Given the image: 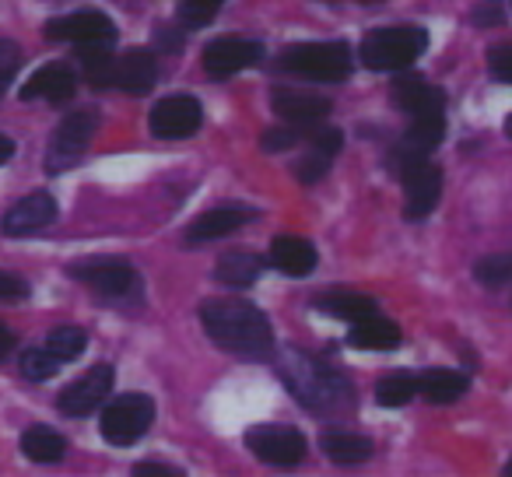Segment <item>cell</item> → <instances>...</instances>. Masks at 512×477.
<instances>
[{
	"label": "cell",
	"instance_id": "6da1fadb",
	"mask_svg": "<svg viewBox=\"0 0 512 477\" xmlns=\"http://www.w3.org/2000/svg\"><path fill=\"white\" fill-rule=\"evenodd\" d=\"M200 323L218 348L239 358H271L274 330L271 320L242 299H211L200 306Z\"/></svg>",
	"mask_w": 512,
	"mask_h": 477
},
{
	"label": "cell",
	"instance_id": "7a4b0ae2",
	"mask_svg": "<svg viewBox=\"0 0 512 477\" xmlns=\"http://www.w3.org/2000/svg\"><path fill=\"white\" fill-rule=\"evenodd\" d=\"M278 372L285 379V386L295 393L299 404H306L309 411H344L351 407V383L330 365L316 362V358L302 355V351H285L278 362Z\"/></svg>",
	"mask_w": 512,
	"mask_h": 477
},
{
	"label": "cell",
	"instance_id": "3957f363",
	"mask_svg": "<svg viewBox=\"0 0 512 477\" xmlns=\"http://www.w3.org/2000/svg\"><path fill=\"white\" fill-rule=\"evenodd\" d=\"M428 32L421 25H390L365 36L362 43V64L369 71H404L425 53Z\"/></svg>",
	"mask_w": 512,
	"mask_h": 477
},
{
	"label": "cell",
	"instance_id": "277c9868",
	"mask_svg": "<svg viewBox=\"0 0 512 477\" xmlns=\"http://www.w3.org/2000/svg\"><path fill=\"white\" fill-rule=\"evenodd\" d=\"M351 57L348 43H299V46H288L285 53L278 57V67L288 74H299V78H309V81H344L351 74Z\"/></svg>",
	"mask_w": 512,
	"mask_h": 477
},
{
	"label": "cell",
	"instance_id": "5b68a950",
	"mask_svg": "<svg viewBox=\"0 0 512 477\" xmlns=\"http://www.w3.org/2000/svg\"><path fill=\"white\" fill-rule=\"evenodd\" d=\"M393 172L400 176L404 183V193H407V204H404V214L411 221L425 218V214L435 211L439 204V193H442V172L428 162V155H411V151H393L390 158Z\"/></svg>",
	"mask_w": 512,
	"mask_h": 477
},
{
	"label": "cell",
	"instance_id": "8992f818",
	"mask_svg": "<svg viewBox=\"0 0 512 477\" xmlns=\"http://www.w3.org/2000/svg\"><path fill=\"white\" fill-rule=\"evenodd\" d=\"M151 421H155V400L148 393H120L102 411L99 432L109 446H134L148 435Z\"/></svg>",
	"mask_w": 512,
	"mask_h": 477
},
{
	"label": "cell",
	"instance_id": "52a82bcc",
	"mask_svg": "<svg viewBox=\"0 0 512 477\" xmlns=\"http://www.w3.org/2000/svg\"><path fill=\"white\" fill-rule=\"evenodd\" d=\"M95 130H99V113L95 109H74V113H67L60 120V127L53 130L50 151H46V172L60 176V172L74 169L85 158Z\"/></svg>",
	"mask_w": 512,
	"mask_h": 477
},
{
	"label": "cell",
	"instance_id": "ba28073f",
	"mask_svg": "<svg viewBox=\"0 0 512 477\" xmlns=\"http://www.w3.org/2000/svg\"><path fill=\"white\" fill-rule=\"evenodd\" d=\"M246 446L253 449L256 460L271 467H295L306 456V435L292 425H256L246 432Z\"/></svg>",
	"mask_w": 512,
	"mask_h": 477
},
{
	"label": "cell",
	"instance_id": "9c48e42d",
	"mask_svg": "<svg viewBox=\"0 0 512 477\" xmlns=\"http://www.w3.org/2000/svg\"><path fill=\"white\" fill-rule=\"evenodd\" d=\"M71 278H78L81 285H88L92 292L106 295V299H127V295L137 292V281H141L127 260H116V257L71 264Z\"/></svg>",
	"mask_w": 512,
	"mask_h": 477
},
{
	"label": "cell",
	"instance_id": "30bf717a",
	"mask_svg": "<svg viewBox=\"0 0 512 477\" xmlns=\"http://www.w3.org/2000/svg\"><path fill=\"white\" fill-rule=\"evenodd\" d=\"M113 379H116V372H113V365H109V362L92 365L85 376H78L74 383H67L64 390H60L57 407L67 414V418H85V414H92L102 400H109Z\"/></svg>",
	"mask_w": 512,
	"mask_h": 477
},
{
	"label": "cell",
	"instance_id": "8fae6325",
	"mask_svg": "<svg viewBox=\"0 0 512 477\" xmlns=\"http://www.w3.org/2000/svg\"><path fill=\"white\" fill-rule=\"evenodd\" d=\"M204 109L193 95H169L151 109V134L162 141H183V137L197 134Z\"/></svg>",
	"mask_w": 512,
	"mask_h": 477
},
{
	"label": "cell",
	"instance_id": "7c38bea8",
	"mask_svg": "<svg viewBox=\"0 0 512 477\" xmlns=\"http://www.w3.org/2000/svg\"><path fill=\"white\" fill-rule=\"evenodd\" d=\"M264 60V46L256 39H242V36H221L214 43H207L204 50V71L211 78H232V74L256 67Z\"/></svg>",
	"mask_w": 512,
	"mask_h": 477
},
{
	"label": "cell",
	"instance_id": "4fadbf2b",
	"mask_svg": "<svg viewBox=\"0 0 512 477\" xmlns=\"http://www.w3.org/2000/svg\"><path fill=\"white\" fill-rule=\"evenodd\" d=\"M46 36L57 39V43H74V46H85V43H113L116 39V25L109 15L95 8L85 11H74V15L64 18H53L46 25Z\"/></svg>",
	"mask_w": 512,
	"mask_h": 477
},
{
	"label": "cell",
	"instance_id": "5bb4252c",
	"mask_svg": "<svg viewBox=\"0 0 512 477\" xmlns=\"http://www.w3.org/2000/svg\"><path fill=\"white\" fill-rule=\"evenodd\" d=\"M53 218H57V200H53V193L36 190L25 200H18V204L4 214L0 228H4L8 239H25V235H36V232H43L46 225H53Z\"/></svg>",
	"mask_w": 512,
	"mask_h": 477
},
{
	"label": "cell",
	"instance_id": "9a60e30c",
	"mask_svg": "<svg viewBox=\"0 0 512 477\" xmlns=\"http://www.w3.org/2000/svg\"><path fill=\"white\" fill-rule=\"evenodd\" d=\"M271 106L281 120L295 123V127H320L330 116V99L316 92H299V88H274Z\"/></svg>",
	"mask_w": 512,
	"mask_h": 477
},
{
	"label": "cell",
	"instance_id": "2e32d148",
	"mask_svg": "<svg viewBox=\"0 0 512 477\" xmlns=\"http://www.w3.org/2000/svg\"><path fill=\"white\" fill-rule=\"evenodd\" d=\"M74 92H78V74L67 64H46L22 85V102L43 99L53 102V106H64V102L74 99Z\"/></svg>",
	"mask_w": 512,
	"mask_h": 477
},
{
	"label": "cell",
	"instance_id": "e0dca14e",
	"mask_svg": "<svg viewBox=\"0 0 512 477\" xmlns=\"http://www.w3.org/2000/svg\"><path fill=\"white\" fill-rule=\"evenodd\" d=\"M393 102H397V109H404L407 116L446 113V92L428 85L418 74H404V78L393 85Z\"/></svg>",
	"mask_w": 512,
	"mask_h": 477
},
{
	"label": "cell",
	"instance_id": "ac0fdd59",
	"mask_svg": "<svg viewBox=\"0 0 512 477\" xmlns=\"http://www.w3.org/2000/svg\"><path fill=\"white\" fill-rule=\"evenodd\" d=\"M158 81V60L151 50H127L116 57V88L127 95H148Z\"/></svg>",
	"mask_w": 512,
	"mask_h": 477
},
{
	"label": "cell",
	"instance_id": "d6986e66",
	"mask_svg": "<svg viewBox=\"0 0 512 477\" xmlns=\"http://www.w3.org/2000/svg\"><path fill=\"white\" fill-rule=\"evenodd\" d=\"M249 218H253V211H249V207H242V204L214 207V211L200 214V218L193 221L190 232H186V239H190V243H211V239H221V235L239 232Z\"/></svg>",
	"mask_w": 512,
	"mask_h": 477
},
{
	"label": "cell",
	"instance_id": "ffe728a7",
	"mask_svg": "<svg viewBox=\"0 0 512 477\" xmlns=\"http://www.w3.org/2000/svg\"><path fill=\"white\" fill-rule=\"evenodd\" d=\"M271 264L292 278H306L316 271V246L302 235H278L271 243Z\"/></svg>",
	"mask_w": 512,
	"mask_h": 477
},
{
	"label": "cell",
	"instance_id": "44dd1931",
	"mask_svg": "<svg viewBox=\"0 0 512 477\" xmlns=\"http://www.w3.org/2000/svg\"><path fill=\"white\" fill-rule=\"evenodd\" d=\"M348 344L362 351H393V348H400V327L393 320H386V316L369 313L351 323Z\"/></svg>",
	"mask_w": 512,
	"mask_h": 477
},
{
	"label": "cell",
	"instance_id": "7402d4cb",
	"mask_svg": "<svg viewBox=\"0 0 512 477\" xmlns=\"http://www.w3.org/2000/svg\"><path fill=\"white\" fill-rule=\"evenodd\" d=\"M264 257L253 250H232L225 253V257L218 260V267H214V278L221 281V285L228 288H249L260 281V274H264Z\"/></svg>",
	"mask_w": 512,
	"mask_h": 477
},
{
	"label": "cell",
	"instance_id": "603a6c76",
	"mask_svg": "<svg viewBox=\"0 0 512 477\" xmlns=\"http://www.w3.org/2000/svg\"><path fill=\"white\" fill-rule=\"evenodd\" d=\"M467 376L453 369H428L418 376V393L428 404H456L467 393Z\"/></svg>",
	"mask_w": 512,
	"mask_h": 477
},
{
	"label": "cell",
	"instance_id": "cb8c5ba5",
	"mask_svg": "<svg viewBox=\"0 0 512 477\" xmlns=\"http://www.w3.org/2000/svg\"><path fill=\"white\" fill-rule=\"evenodd\" d=\"M320 446H323V453H327L334 463H341V467H355V463H362L372 456V442L358 432H344V428L323 432Z\"/></svg>",
	"mask_w": 512,
	"mask_h": 477
},
{
	"label": "cell",
	"instance_id": "d4e9b609",
	"mask_svg": "<svg viewBox=\"0 0 512 477\" xmlns=\"http://www.w3.org/2000/svg\"><path fill=\"white\" fill-rule=\"evenodd\" d=\"M446 137V116L442 113H425V116H411V127H407L400 151H411V155H428L435 151Z\"/></svg>",
	"mask_w": 512,
	"mask_h": 477
},
{
	"label": "cell",
	"instance_id": "484cf974",
	"mask_svg": "<svg viewBox=\"0 0 512 477\" xmlns=\"http://www.w3.org/2000/svg\"><path fill=\"white\" fill-rule=\"evenodd\" d=\"M109 46H113V43H85V46H78L81 71H85V78H88V85H92V88L116 85V57H109Z\"/></svg>",
	"mask_w": 512,
	"mask_h": 477
},
{
	"label": "cell",
	"instance_id": "4316f807",
	"mask_svg": "<svg viewBox=\"0 0 512 477\" xmlns=\"http://www.w3.org/2000/svg\"><path fill=\"white\" fill-rule=\"evenodd\" d=\"M22 453L36 463H57V460H64V453H67V439L46 425H32V428H25V435H22Z\"/></svg>",
	"mask_w": 512,
	"mask_h": 477
},
{
	"label": "cell",
	"instance_id": "83f0119b",
	"mask_svg": "<svg viewBox=\"0 0 512 477\" xmlns=\"http://www.w3.org/2000/svg\"><path fill=\"white\" fill-rule=\"evenodd\" d=\"M316 309L327 316H337V320H362V316L376 313V299H369V295L362 292H327L316 299Z\"/></svg>",
	"mask_w": 512,
	"mask_h": 477
},
{
	"label": "cell",
	"instance_id": "f1b7e54d",
	"mask_svg": "<svg viewBox=\"0 0 512 477\" xmlns=\"http://www.w3.org/2000/svg\"><path fill=\"white\" fill-rule=\"evenodd\" d=\"M414 393H418V376H411V372H390L376 383V400L383 407L411 404Z\"/></svg>",
	"mask_w": 512,
	"mask_h": 477
},
{
	"label": "cell",
	"instance_id": "f546056e",
	"mask_svg": "<svg viewBox=\"0 0 512 477\" xmlns=\"http://www.w3.org/2000/svg\"><path fill=\"white\" fill-rule=\"evenodd\" d=\"M474 278L484 288H502L512 281V253H491V257L477 260L474 264Z\"/></svg>",
	"mask_w": 512,
	"mask_h": 477
},
{
	"label": "cell",
	"instance_id": "4dcf8cb0",
	"mask_svg": "<svg viewBox=\"0 0 512 477\" xmlns=\"http://www.w3.org/2000/svg\"><path fill=\"white\" fill-rule=\"evenodd\" d=\"M46 348H50L60 362H71V358H78L81 351L88 348V334L78 327H57V330H50V337H46Z\"/></svg>",
	"mask_w": 512,
	"mask_h": 477
},
{
	"label": "cell",
	"instance_id": "1f68e13d",
	"mask_svg": "<svg viewBox=\"0 0 512 477\" xmlns=\"http://www.w3.org/2000/svg\"><path fill=\"white\" fill-rule=\"evenodd\" d=\"M57 369L60 358L50 348H29L22 355V376L32 379V383H46L50 376H57Z\"/></svg>",
	"mask_w": 512,
	"mask_h": 477
},
{
	"label": "cell",
	"instance_id": "d6a6232c",
	"mask_svg": "<svg viewBox=\"0 0 512 477\" xmlns=\"http://www.w3.org/2000/svg\"><path fill=\"white\" fill-rule=\"evenodd\" d=\"M218 8H221V0H183L176 15L183 29H204V25L214 22Z\"/></svg>",
	"mask_w": 512,
	"mask_h": 477
},
{
	"label": "cell",
	"instance_id": "836d02e7",
	"mask_svg": "<svg viewBox=\"0 0 512 477\" xmlns=\"http://www.w3.org/2000/svg\"><path fill=\"white\" fill-rule=\"evenodd\" d=\"M18 67H22V50H18V43L0 39V95H4V88L11 85V78L18 74Z\"/></svg>",
	"mask_w": 512,
	"mask_h": 477
},
{
	"label": "cell",
	"instance_id": "e575fe53",
	"mask_svg": "<svg viewBox=\"0 0 512 477\" xmlns=\"http://www.w3.org/2000/svg\"><path fill=\"white\" fill-rule=\"evenodd\" d=\"M302 130L306 127H278V130H267L264 134V141H260V148L264 151H288V148H295V144L302 141Z\"/></svg>",
	"mask_w": 512,
	"mask_h": 477
},
{
	"label": "cell",
	"instance_id": "d590c367",
	"mask_svg": "<svg viewBox=\"0 0 512 477\" xmlns=\"http://www.w3.org/2000/svg\"><path fill=\"white\" fill-rule=\"evenodd\" d=\"M327 165H330V155H323V151L313 148V155L302 158V162L295 165V176H299L302 183H316V179L327 176Z\"/></svg>",
	"mask_w": 512,
	"mask_h": 477
},
{
	"label": "cell",
	"instance_id": "8d00e7d4",
	"mask_svg": "<svg viewBox=\"0 0 512 477\" xmlns=\"http://www.w3.org/2000/svg\"><path fill=\"white\" fill-rule=\"evenodd\" d=\"M488 67L498 81L512 85V46H495V50L488 53Z\"/></svg>",
	"mask_w": 512,
	"mask_h": 477
},
{
	"label": "cell",
	"instance_id": "74e56055",
	"mask_svg": "<svg viewBox=\"0 0 512 477\" xmlns=\"http://www.w3.org/2000/svg\"><path fill=\"white\" fill-rule=\"evenodd\" d=\"M29 295V285H25V278H18V274L11 271H0V299L4 302H18Z\"/></svg>",
	"mask_w": 512,
	"mask_h": 477
},
{
	"label": "cell",
	"instance_id": "f35d334b",
	"mask_svg": "<svg viewBox=\"0 0 512 477\" xmlns=\"http://www.w3.org/2000/svg\"><path fill=\"white\" fill-rule=\"evenodd\" d=\"M155 46H158V50H165V53H176L179 46H183V29H176V25H158Z\"/></svg>",
	"mask_w": 512,
	"mask_h": 477
},
{
	"label": "cell",
	"instance_id": "ab89813d",
	"mask_svg": "<svg viewBox=\"0 0 512 477\" xmlns=\"http://www.w3.org/2000/svg\"><path fill=\"white\" fill-rule=\"evenodd\" d=\"M474 25H498L502 22V8H498V0H484L481 8H474Z\"/></svg>",
	"mask_w": 512,
	"mask_h": 477
},
{
	"label": "cell",
	"instance_id": "60d3db41",
	"mask_svg": "<svg viewBox=\"0 0 512 477\" xmlns=\"http://www.w3.org/2000/svg\"><path fill=\"white\" fill-rule=\"evenodd\" d=\"M137 474H179L176 467H169V463H137Z\"/></svg>",
	"mask_w": 512,
	"mask_h": 477
},
{
	"label": "cell",
	"instance_id": "b9f144b4",
	"mask_svg": "<svg viewBox=\"0 0 512 477\" xmlns=\"http://www.w3.org/2000/svg\"><path fill=\"white\" fill-rule=\"evenodd\" d=\"M11 348H15V334H11V330L0 323V358H8Z\"/></svg>",
	"mask_w": 512,
	"mask_h": 477
},
{
	"label": "cell",
	"instance_id": "7bdbcfd3",
	"mask_svg": "<svg viewBox=\"0 0 512 477\" xmlns=\"http://www.w3.org/2000/svg\"><path fill=\"white\" fill-rule=\"evenodd\" d=\"M11 155H15V141H8V137L0 134V162H8Z\"/></svg>",
	"mask_w": 512,
	"mask_h": 477
},
{
	"label": "cell",
	"instance_id": "ee69618b",
	"mask_svg": "<svg viewBox=\"0 0 512 477\" xmlns=\"http://www.w3.org/2000/svg\"><path fill=\"white\" fill-rule=\"evenodd\" d=\"M505 134L512 137V113H509V120H505Z\"/></svg>",
	"mask_w": 512,
	"mask_h": 477
},
{
	"label": "cell",
	"instance_id": "f6af8a7d",
	"mask_svg": "<svg viewBox=\"0 0 512 477\" xmlns=\"http://www.w3.org/2000/svg\"><path fill=\"white\" fill-rule=\"evenodd\" d=\"M505 474H512V460H509V463H505Z\"/></svg>",
	"mask_w": 512,
	"mask_h": 477
},
{
	"label": "cell",
	"instance_id": "bcb514c9",
	"mask_svg": "<svg viewBox=\"0 0 512 477\" xmlns=\"http://www.w3.org/2000/svg\"><path fill=\"white\" fill-rule=\"evenodd\" d=\"M358 4H379V0H358Z\"/></svg>",
	"mask_w": 512,
	"mask_h": 477
},
{
	"label": "cell",
	"instance_id": "7dc6e473",
	"mask_svg": "<svg viewBox=\"0 0 512 477\" xmlns=\"http://www.w3.org/2000/svg\"><path fill=\"white\" fill-rule=\"evenodd\" d=\"M323 4H334V0H323Z\"/></svg>",
	"mask_w": 512,
	"mask_h": 477
},
{
	"label": "cell",
	"instance_id": "c3c4849f",
	"mask_svg": "<svg viewBox=\"0 0 512 477\" xmlns=\"http://www.w3.org/2000/svg\"><path fill=\"white\" fill-rule=\"evenodd\" d=\"M221 4H225V0H221Z\"/></svg>",
	"mask_w": 512,
	"mask_h": 477
}]
</instances>
